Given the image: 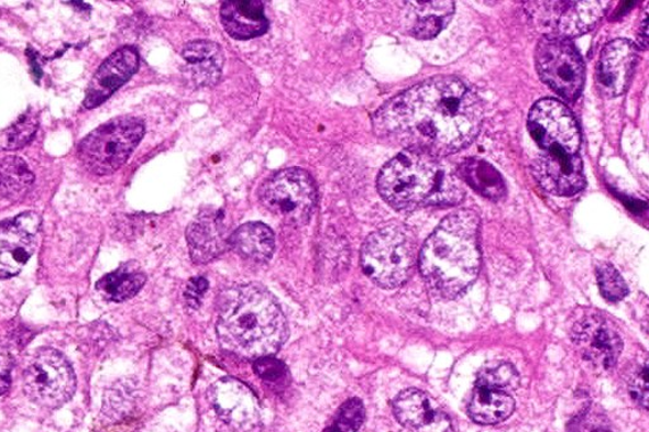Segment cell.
I'll list each match as a JSON object with an SVG mask.
<instances>
[{"label": "cell", "instance_id": "cell-36", "mask_svg": "<svg viewBox=\"0 0 649 432\" xmlns=\"http://www.w3.org/2000/svg\"><path fill=\"white\" fill-rule=\"evenodd\" d=\"M647 27H648V19H647V14H646L642 27H640V33H639V46L642 48H647V46H648Z\"/></svg>", "mask_w": 649, "mask_h": 432}, {"label": "cell", "instance_id": "cell-16", "mask_svg": "<svg viewBox=\"0 0 649 432\" xmlns=\"http://www.w3.org/2000/svg\"><path fill=\"white\" fill-rule=\"evenodd\" d=\"M532 176L548 193L571 197L585 188L580 155L540 154L531 166Z\"/></svg>", "mask_w": 649, "mask_h": 432}, {"label": "cell", "instance_id": "cell-13", "mask_svg": "<svg viewBox=\"0 0 649 432\" xmlns=\"http://www.w3.org/2000/svg\"><path fill=\"white\" fill-rule=\"evenodd\" d=\"M41 219L35 212L0 222V279L16 276L35 253Z\"/></svg>", "mask_w": 649, "mask_h": 432}, {"label": "cell", "instance_id": "cell-25", "mask_svg": "<svg viewBox=\"0 0 649 432\" xmlns=\"http://www.w3.org/2000/svg\"><path fill=\"white\" fill-rule=\"evenodd\" d=\"M457 177L485 198L498 201L506 195V186L501 173L482 159L464 160L457 169Z\"/></svg>", "mask_w": 649, "mask_h": 432}, {"label": "cell", "instance_id": "cell-22", "mask_svg": "<svg viewBox=\"0 0 649 432\" xmlns=\"http://www.w3.org/2000/svg\"><path fill=\"white\" fill-rule=\"evenodd\" d=\"M220 20L224 31L237 40L261 37L270 30V21L264 13V3L260 0L223 2Z\"/></svg>", "mask_w": 649, "mask_h": 432}, {"label": "cell", "instance_id": "cell-24", "mask_svg": "<svg viewBox=\"0 0 649 432\" xmlns=\"http://www.w3.org/2000/svg\"><path fill=\"white\" fill-rule=\"evenodd\" d=\"M230 247L244 259L265 263L272 259L276 239L271 228L262 222H249L230 236Z\"/></svg>", "mask_w": 649, "mask_h": 432}, {"label": "cell", "instance_id": "cell-20", "mask_svg": "<svg viewBox=\"0 0 649 432\" xmlns=\"http://www.w3.org/2000/svg\"><path fill=\"white\" fill-rule=\"evenodd\" d=\"M187 243L195 263L207 264L218 259L230 247L222 212L206 211L199 214L187 229Z\"/></svg>", "mask_w": 649, "mask_h": 432}, {"label": "cell", "instance_id": "cell-26", "mask_svg": "<svg viewBox=\"0 0 649 432\" xmlns=\"http://www.w3.org/2000/svg\"><path fill=\"white\" fill-rule=\"evenodd\" d=\"M145 284V273L141 272L135 264L130 263L107 274L98 281L97 289L110 301L122 302L136 296Z\"/></svg>", "mask_w": 649, "mask_h": 432}, {"label": "cell", "instance_id": "cell-3", "mask_svg": "<svg viewBox=\"0 0 649 432\" xmlns=\"http://www.w3.org/2000/svg\"><path fill=\"white\" fill-rule=\"evenodd\" d=\"M480 218L470 210L449 214L420 253V272L431 292L452 299L476 280L481 268Z\"/></svg>", "mask_w": 649, "mask_h": 432}, {"label": "cell", "instance_id": "cell-37", "mask_svg": "<svg viewBox=\"0 0 649 432\" xmlns=\"http://www.w3.org/2000/svg\"><path fill=\"white\" fill-rule=\"evenodd\" d=\"M11 388L10 376H0V396L6 395Z\"/></svg>", "mask_w": 649, "mask_h": 432}, {"label": "cell", "instance_id": "cell-34", "mask_svg": "<svg viewBox=\"0 0 649 432\" xmlns=\"http://www.w3.org/2000/svg\"><path fill=\"white\" fill-rule=\"evenodd\" d=\"M208 289V281L202 277H196L189 280L186 290V299L189 307L198 309L202 302V298Z\"/></svg>", "mask_w": 649, "mask_h": 432}, {"label": "cell", "instance_id": "cell-27", "mask_svg": "<svg viewBox=\"0 0 649 432\" xmlns=\"http://www.w3.org/2000/svg\"><path fill=\"white\" fill-rule=\"evenodd\" d=\"M33 174L20 157L8 156L0 160V197L20 201L32 187Z\"/></svg>", "mask_w": 649, "mask_h": 432}, {"label": "cell", "instance_id": "cell-6", "mask_svg": "<svg viewBox=\"0 0 649 432\" xmlns=\"http://www.w3.org/2000/svg\"><path fill=\"white\" fill-rule=\"evenodd\" d=\"M144 135L143 120L114 119L82 139L78 146L79 160L96 176H110L127 164Z\"/></svg>", "mask_w": 649, "mask_h": 432}, {"label": "cell", "instance_id": "cell-35", "mask_svg": "<svg viewBox=\"0 0 649 432\" xmlns=\"http://www.w3.org/2000/svg\"><path fill=\"white\" fill-rule=\"evenodd\" d=\"M13 365V356L7 351H3V348H0V376H10Z\"/></svg>", "mask_w": 649, "mask_h": 432}, {"label": "cell", "instance_id": "cell-7", "mask_svg": "<svg viewBox=\"0 0 649 432\" xmlns=\"http://www.w3.org/2000/svg\"><path fill=\"white\" fill-rule=\"evenodd\" d=\"M260 199L265 210L293 226L310 221L318 204V189L301 168L283 169L263 182Z\"/></svg>", "mask_w": 649, "mask_h": 432}, {"label": "cell", "instance_id": "cell-11", "mask_svg": "<svg viewBox=\"0 0 649 432\" xmlns=\"http://www.w3.org/2000/svg\"><path fill=\"white\" fill-rule=\"evenodd\" d=\"M519 385V374L502 363L480 373L469 407L470 417L481 425H496L512 417L515 401L512 392Z\"/></svg>", "mask_w": 649, "mask_h": 432}, {"label": "cell", "instance_id": "cell-31", "mask_svg": "<svg viewBox=\"0 0 649 432\" xmlns=\"http://www.w3.org/2000/svg\"><path fill=\"white\" fill-rule=\"evenodd\" d=\"M568 432H612L610 422L597 407H588L569 423Z\"/></svg>", "mask_w": 649, "mask_h": 432}, {"label": "cell", "instance_id": "cell-12", "mask_svg": "<svg viewBox=\"0 0 649 432\" xmlns=\"http://www.w3.org/2000/svg\"><path fill=\"white\" fill-rule=\"evenodd\" d=\"M572 342L582 358L603 370L612 369L623 351L618 330L598 314L586 315L575 323Z\"/></svg>", "mask_w": 649, "mask_h": 432}, {"label": "cell", "instance_id": "cell-30", "mask_svg": "<svg viewBox=\"0 0 649 432\" xmlns=\"http://www.w3.org/2000/svg\"><path fill=\"white\" fill-rule=\"evenodd\" d=\"M38 129V119L36 113L29 112L23 114L19 122L8 131L6 137L7 149H19L31 143Z\"/></svg>", "mask_w": 649, "mask_h": 432}, {"label": "cell", "instance_id": "cell-21", "mask_svg": "<svg viewBox=\"0 0 649 432\" xmlns=\"http://www.w3.org/2000/svg\"><path fill=\"white\" fill-rule=\"evenodd\" d=\"M182 57L186 63L183 73L196 88H212L218 85L224 62L219 44L208 40L193 41L183 47Z\"/></svg>", "mask_w": 649, "mask_h": 432}, {"label": "cell", "instance_id": "cell-5", "mask_svg": "<svg viewBox=\"0 0 649 432\" xmlns=\"http://www.w3.org/2000/svg\"><path fill=\"white\" fill-rule=\"evenodd\" d=\"M416 261L415 239L409 230L389 224L373 232L362 246L365 276L382 288H396L410 277Z\"/></svg>", "mask_w": 649, "mask_h": 432}, {"label": "cell", "instance_id": "cell-2", "mask_svg": "<svg viewBox=\"0 0 649 432\" xmlns=\"http://www.w3.org/2000/svg\"><path fill=\"white\" fill-rule=\"evenodd\" d=\"M218 336L222 347L239 358H266L286 343V315L276 297L262 286L230 288L221 296Z\"/></svg>", "mask_w": 649, "mask_h": 432}, {"label": "cell", "instance_id": "cell-23", "mask_svg": "<svg viewBox=\"0 0 649 432\" xmlns=\"http://www.w3.org/2000/svg\"><path fill=\"white\" fill-rule=\"evenodd\" d=\"M407 22L411 36L419 40L435 38L452 20L453 2H410Z\"/></svg>", "mask_w": 649, "mask_h": 432}, {"label": "cell", "instance_id": "cell-10", "mask_svg": "<svg viewBox=\"0 0 649 432\" xmlns=\"http://www.w3.org/2000/svg\"><path fill=\"white\" fill-rule=\"evenodd\" d=\"M528 130L544 154L579 155L581 134L575 115L556 99H542L531 108Z\"/></svg>", "mask_w": 649, "mask_h": 432}, {"label": "cell", "instance_id": "cell-15", "mask_svg": "<svg viewBox=\"0 0 649 432\" xmlns=\"http://www.w3.org/2000/svg\"><path fill=\"white\" fill-rule=\"evenodd\" d=\"M609 2H554L543 3L539 21L549 36L576 37L584 35L602 20Z\"/></svg>", "mask_w": 649, "mask_h": 432}, {"label": "cell", "instance_id": "cell-29", "mask_svg": "<svg viewBox=\"0 0 649 432\" xmlns=\"http://www.w3.org/2000/svg\"><path fill=\"white\" fill-rule=\"evenodd\" d=\"M363 420L364 406L358 398H352L341 406L334 422L323 432H358Z\"/></svg>", "mask_w": 649, "mask_h": 432}, {"label": "cell", "instance_id": "cell-1", "mask_svg": "<svg viewBox=\"0 0 649 432\" xmlns=\"http://www.w3.org/2000/svg\"><path fill=\"white\" fill-rule=\"evenodd\" d=\"M482 115L479 96L463 81L437 77L391 98L373 115V129L381 139L443 157L473 143Z\"/></svg>", "mask_w": 649, "mask_h": 432}, {"label": "cell", "instance_id": "cell-32", "mask_svg": "<svg viewBox=\"0 0 649 432\" xmlns=\"http://www.w3.org/2000/svg\"><path fill=\"white\" fill-rule=\"evenodd\" d=\"M254 370L263 380L270 381V384H277V381L287 378L288 370L285 364L266 356L255 361Z\"/></svg>", "mask_w": 649, "mask_h": 432}, {"label": "cell", "instance_id": "cell-19", "mask_svg": "<svg viewBox=\"0 0 649 432\" xmlns=\"http://www.w3.org/2000/svg\"><path fill=\"white\" fill-rule=\"evenodd\" d=\"M395 417L411 432H453L451 419L422 390L410 388L394 402Z\"/></svg>", "mask_w": 649, "mask_h": 432}, {"label": "cell", "instance_id": "cell-14", "mask_svg": "<svg viewBox=\"0 0 649 432\" xmlns=\"http://www.w3.org/2000/svg\"><path fill=\"white\" fill-rule=\"evenodd\" d=\"M210 400L219 418L232 429L251 431L261 423V405L251 388L234 378H222L211 387Z\"/></svg>", "mask_w": 649, "mask_h": 432}, {"label": "cell", "instance_id": "cell-9", "mask_svg": "<svg viewBox=\"0 0 649 432\" xmlns=\"http://www.w3.org/2000/svg\"><path fill=\"white\" fill-rule=\"evenodd\" d=\"M539 77L565 101L575 102L585 82V65L570 40L547 36L536 52Z\"/></svg>", "mask_w": 649, "mask_h": 432}, {"label": "cell", "instance_id": "cell-8", "mask_svg": "<svg viewBox=\"0 0 649 432\" xmlns=\"http://www.w3.org/2000/svg\"><path fill=\"white\" fill-rule=\"evenodd\" d=\"M30 400L46 409L68 402L77 388L72 364L55 348H43L32 359L23 377Z\"/></svg>", "mask_w": 649, "mask_h": 432}, {"label": "cell", "instance_id": "cell-18", "mask_svg": "<svg viewBox=\"0 0 649 432\" xmlns=\"http://www.w3.org/2000/svg\"><path fill=\"white\" fill-rule=\"evenodd\" d=\"M139 65L140 55L135 47L124 46L113 53L91 78L85 107L94 110L105 103L136 74Z\"/></svg>", "mask_w": 649, "mask_h": 432}, {"label": "cell", "instance_id": "cell-33", "mask_svg": "<svg viewBox=\"0 0 649 432\" xmlns=\"http://www.w3.org/2000/svg\"><path fill=\"white\" fill-rule=\"evenodd\" d=\"M629 394L631 398L644 409L648 407V364L638 365L629 380Z\"/></svg>", "mask_w": 649, "mask_h": 432}, {"label": "cell", "instance_id": "cell-4", "mask_svg": "<svg viewBox=\"0 0 649 432\" xmlns=\"http://www.w3.org/2000/svg\"><path fill=\"white\" fill-rule=\"evenodd\" d=\"M378 192L395 210L455 206L464 198L460 178L439 156L405 148L381 170Z\"/></svg>", "mask_w": 649, "mask_h": 432}, {"label": "cell", "instance_id": "cell-28", "mask_svg": "<svg viewBox=\"0 0 649 432\" xmlns=\"http://www.w3.org/2000/svg\"><path fill=\"white\" fill-rule=\"evenodd\" d=\"M597 284L604 298L610 302L622 301L629 293L620 273L610 264H602L597 267Z\"/></svg>", "mask_w": 649, "mask_h": 432}, {"label": "cell", "instance_id": "cell-17", "mask_svg": "<svg viewBox=\"0 0 649 432\" xmlns=\"http://www.w3.org/2000/svg\"><path fill=\"white\" fill-rule=\"evenodd\" d=\"M638 62L637 47L628 40H614L601 55L596 69V85L605 97L626 93Z\"/></svg>", "mask_w": 649, "mask_h": 432}]
</instances>
